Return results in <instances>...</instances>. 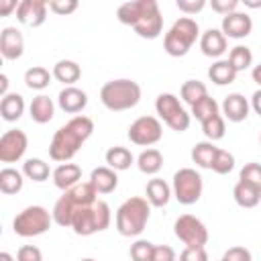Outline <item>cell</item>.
<instances>
[{
  "label": "cell",
  "instance_id": "obj_40",
  "mask_svg": "<svg viewBox=\"0 0 261 261\" xmlns=\"http://www.w3.org/2000/svg\"><path fill=\"white\" fill-rule=\"evenodd\" d=\"M239 181H245L261 192V163H245V167L239 173Z\"/></svg>",
  "mask_w": 261,
  "mask_h": 261
},
{
  "label": "cell",
  "instance_id": "obj_44",
  "mask_svg": "<svg viewBox=\"0 0 261 261\" xmlns=\"http://www.w3.org/2000/svg\"><path fill=\"white\" fill-rule=\"evenodd\" d=\"M16 261H43V253L35 245H22L16 251Z\"/></svg>",
  "mask_w": 261,
  "mask_h": 261
},
{
  "label": "cell",
  "instance_id": "obj_35",
  "mask_svg": "<svg viewBox=\"0 0 261 261\" xmlns=\"http://www.w3.org/2000/svg\"><path fill=\"white\" fill-rule=\"evenodd\" d=\"M179 96H181V100H184L186 104L194 106L196 102H200L202 98L208 96V90H206V86H204L202 82H198V80H188V82L181 84Z\"/></svg>",
  "mask_w": 261,
  "mask_h": 261
},
{
  "label": "cell",
  "instance_id": "obj_24",
  "mask_svg": "<svg viewBox=\"0 0 261 261\" xmlns=\"http://www.w3.org/2000/svg\"><path fill=\"white\" fill-rule=\"evenodd\" d=\"M71 228H73V232L80 234V237H90V234L98 232L96 214H94V204H92V206H86V208H80V210L73 214Z\"/></svg>",
  "mask_w": 261,
  "mask_h": 261
},
{
  "label": "cell",
  "instance_id": "obj_11",
  "mask_svg": "<svg viewBox=\"0 0 261 261\" xmlns=\"http://www.w3.org/2000/svg\"><path fill=\"white\" fill-rule=\"evenodd\" d=\"M29 147V137L20 128H10L0 137V161L2 163H14L22 159L24 151Z\"/></svg>",
  "mask_w": 261,
  "mask_h": 261
},
{
  "label": "cell",
  "instance_id": "obj_21",
  "mask_svg": "<svg viewBox=\"0 0 261 261\" xmlns=\"http://www.w3.org/2000/svg\"><path fill=\"white\" fill-rule=\"evenodd\" d=\"M145 196H147V202H149L151 206L163 208V206H167V202H169V198L173 196V192H171V188H169V184H167L165 179L153 177V179L147 181Z\"/></svg>",
  "mask_w": 261,
  "mask_h": 261
},
{
  "label": "cell",
  "instance_id": "obj_32",
  "mask_svg": "<svg viewBox=\"0 0 261 261\" xmlns=\"http://www.w3.org/2000/svg\"><path fill=\"white\" fill-rule=\"evenodd\" d=\"M22 171L14 169V167H4L0 171V192L6 194V196H12V194H18L22 190Z\"/></svg>",
  "mask_w": 261,
  "mask_h": 261
},
{
  "label": "cell",
  "instance_id": "obj_6",
  "mask_svg": "<svg viewBox=\"0 0 261 261\" xmlns=\"http://www.w3.org/2000/svg\"><path fill=\"white\" fill-rule=\"evenodd\" d=\"M53 214L43 206H27L22 212H18L12 220V230L18 237H39L45 234L51 228Z\"/></svg>",
  "mask_w": 261,
  "mask_h": 261
},
{
  "label": "cell",
  "instance_id": "obj_7",
  "mask_svg": "<svg viewBox=\"0 0 261 261\" xmlns=\"http://www.w3.org/2000/svg\"><path fill=\"white\" fill-rule=\"evenodd\" d=\"M202 190H204V181H202V175L196 169L181 167L173 173L171 192H173V198L179 204H184V206L196 204L202 196Z\"/></svg>",
  "mask_w": 261,
  "mask_h": 261
},
{
  "label": "cell",
  "instance_id": "obj_53",
  "mask_svg": "<svg viewBox=\"0 0 261 261\" xmlns=\"http://www.w3.org/2000/svg\"><path fill=\"white\" fill-rule=\"evenodd\" d=\"M251 77H253V82H255V84L261 88V63L253 67V71H251Z\"/></svg>",
  "mask_w": 261,
  "mask_h": 261
},
{
  "label": "cell",
  "instance_id": "obj_48",
  "mask_svg": "<svg viewBox=\"0 0 261 261\" xmlns=\"http://www.w3.org/2000/svg\"><path fill=\"white\" fill-rule=\"evenodd\" d=\"M175 6H177L184 14H196V12H200V10L206 6V2H204V0H177Z\"/></svg>",
  "mask_w": 261,
  "mask_h": 261
},
{
  "label": "cell",
  "instance_id": "obj_45",
  "mask_svg": "<svg viewBox=\"0 0 261 261\" xmlns=\"http://www.w3.org/2000/svg\"><path fill=\"white\" fill-rule=\"evenodd\" d=\"M179 261H208V253L204 247H184Z\"/></svg>",
  "mask_w": 261,
  "mask_h": 261
},
{
  "label": "cell",
  "instance_id": "obj_16",
  "mask_svg": "<svg viewBox=\"0 0 261 261\" xmlns=\"http://www.w3.org/2000/svg\"><path fill=\"white\" fill-rule=\"evenodd\" d=\"M57 104L63 112L77 114L88 106V94L75 86H65L57 96Z\"/></svg>",
  "mask_w": 261,
  "mask_h": 261
},
{
  "label": "cell",
  "instance_id": "obj_30",
  "mask_svg": "<svg viewBox=\"0 0 261 261\" xmlns=\"http://www.w3.org/2000/svg\"><path fill=\"white\" fill-rule=\"evenodd\" d=\"M104 157H106L108 167L114 169V171H124V169H128V167L135 163L133 153H130L126 147H118V145H116V147H110Z\"/></svg>",
  "mask_w": 261,
  "mask_h": 261
},
{
  "label": "cell",
  "instance_id": "obj_12",
  "mask_svg": "<svg viewBox=\"0 0 261 261\" xmlns=\"http://www.w3.org/2000/svg\"><path fill=\"white\" fill-rule=\"evenodd\" d=\"M49 4L45 0H20L16 8V20L24 27L37 29L47 20Z\"/></svg>",
  "mask_w": 261,
  "mask_h": 261
},
{
  "label": "cell",
  "instance_id": "obj_25",
  "mask_svg": "<svg viewBox=\"0 0 261 261\" xmlns=\"http://www.w3.org/2000/svg\"><path fill=\"white\" fill-rule=\"evenodd\" d=\"M0 114L6 122H14L24 114V98L16 92H10L2 96L0 100Z\"/></svg>",
  "mask_w": 261,
  "mask_h": 261
},
{
  "label": "cell",
  "instance_id": "obj_27",
  "mask_svg": "<svg viewBox=\"0 0 261 261\" xmlns=\"http://www.w3.org/2000/svg\"><path fill=\"white\" fill-rule=\"evenodd\" d=\"M208 77L216 86H228L237 80V69L228 63V59H218L208 67Z\"/></svg>",
  "mask_w": 261,
  "mask_h": 261
},
{
  "label": "cell",
  "instance_id": "obj_56",
  "mask_svg": "<svg viewBox=\"0 0 261 261\" xmlns=\"http://www.w3.org/2000/svg\"><path fill=\"white\" fill-rule=\"evenodd\" d=\"M80 261H96V259H90V257H86V259H80Z\"/></svg>",
  "mask_w": 261,
  "mask_h": 261
},
{
  "label": "cell",
  "instance_id": "obj_38",
  "mask_svg": "<svg viewBox=\"0 0 261 261\" xmlns=\"http://www.w3.org/2000/svg\"><path fill=\"white\" fill-rule=\"evenodd\" d=\"M130 259L133 261H155V245L151 241L139 239L130 245Z\"/></svg>",
  "mask_w": 261,
  "mask_h": 261
},
{
  "label": "cell",
  "instance_id": "obj_36",
  "mask_svg": "<svg viewBox=\"0 0 261 261\" xmlns=\"http://www.w3.org/2000/svg\"><path fill=\"white\" fill-rule=\"evenodd\" d=\"M218 110H220L218 102H216L214 98L206 96V98H202L200 102H196V104L192 106V116H194L196 120H200V122H206V120H210L212 116L220 114Z\"/></svg>",
  "mask_w": 261,
  "mask_h": 261
},
{
  "label": "cell",
  "instance_id": "obj_34",
  "mask_svg": "<svg viewBox=\"0 0 261 261\" xmlns=\"http://www.w3.org/2000/svg\"><path fill=\"white\" fill-rule=\"evenodd\" d=\"M51 77H53V73H49V69L43 65H33L24 71V84L31 90H45L49 86Z\"/></svg>",
  "mask_w": 261,
  "mask_h": 261
},
{
  "label": "cell",
  "instance_id": "obj_5",
  "mask_svg": "<svg viewBox=\"0 0 261 261\" xmlns=\"http://www.w3.org/2000/svg\"><path fill=\"white\" fill-rule=\"evenodd\" d=\"M198 37H200L198 22L192 16H181L165 33V37H163V49L171 57H184L192 49V45L196 43Z\"/></svg>",
  "mask_w": 261,
  "mask_h": 261
},
{
  "label": "cell",
  "instance_id": "obj_17",
  "mask_svg": "<svg viewBox=\"0 0 261 261\" xmlns=\"http://www.w3.org/2000/svg\"><path fill=\"white\" fill-rule=\"evenodd\" d=\"M222 114H224V118H228L230 122H243L247 116H249V110H251V102L243 96V94H239V92H234V94H228L224 100H222Z\"/></svg>",
  "mask_w": 261,
  "mask_h": 261
},
{
  "label": "cell",
  "instance_id": "obj_19",
  "mask_svg": "<svg viewBox=\"0 0 261 261\" xmlns=\"http://www.w3.org/2000/svg\"><path fill=\"white\" fill-rule=\"evenodd\" d=\"M200 49L206 57H220L226 51V37L220 29H208L200 35Z\"/></svg>",
  "mask_w": 261,
  "mask_h": 261
},
{
  "label": "cell",
  "instance_id": "obj_14",
  "mask_svg": "<svg viewBox=\"0 0 261 261\" xmlns=\"http://www.w3.org/2000/svg\"><path fill=\"white\" fill-rule=\"evenodd\" d=\"M220 31L226 39H245L251 35L253 31V20L247 12H230L226 16H222L220 22Z\"/></svg>",
  "mask_w": 261,
  "mask_h": 261
},
{
  "label": "cell",
  "instance_id": "obj_51",
  "mask_svg": "<svg viewBox=\"0 0 261 261\" xmlns=\"http://www.w3.org/2000/svg\"><path fill=\"white\" fill-rule=\"evenodd\" d=\"M251 108L261 116V88L251 96Z\"/></svg>",
  "mask_w": 261,
  "mask_h": 261
},
{
  "label": "cell",
  "instance_id": "obj_23",
  "mask_svg": "<svg viewBox=\"0 0 261 261\" xmlns=\"http://www.w3.org/2000/svg\"><path fill=\"white\" fill-rule=\"evenodd\" d=\"M29 114L31 118L37 122V124H45V122H51L53 116H55V104L49 96L45 94H39L33 98V102L29 104Z\"/></svg>",
  "mask_w": 261,
  "mask_h": 261
},
{
  "label": "cell",
  "instance_id": "obj_8",
  "mask_svg": "<svg viewBox=\"0 0 261 261\" xmlns=\"http://www.w3.org/2000/svg\"><path fill=\"white\" fill-rule=\"evenodd\" d=\"M155 110H157L159 118H161L171 130L184 133V130L190 126V114H188L186 108L179 104V100H177L175 94H169V92L159 94L157 100H155Z\"/></svg>",
  "mask_w": 261,
  "mask_h": 261
},
{
  "label": "cell",
  "instance_id": "obj_3",
  "mask_svg": "<svg viewBox=\"0 0 261 261\" xmlns=\"http://www.w3.org/2000/svg\"><path fill=\"white\" fill-rule=\"evenodd\" d=\"M151 216V204L147 198L133 196L124 200L116 210V230L122 237H139Z\"/></svg>",
  "mask_w": 261,
  "mask_h": 261
},
{
  "label": "cell",
  "instance_id": "obj_55",
  "mask_svg": "<svg viewBox=\"0 0 261 261\" xmlns=\"http://www.w3.org/2000/svg\"><path fill=\"white\" fill-rule=\"evenodd\" d=\"M0 261H14V259H12V255H10V253L2 251V253H0Z\"/></svg>",
  "mask_w": 261,
  "mask_h": 261
},
{
  "label": "cell",
  "instance_id": "obj_37",
  "mask_svg": "<svg viewBox=\"0 0 261 261\" xmlns=\"http://www.w3.org/2000/svg\"><path fill=\"white\" fill-rule=\"evenodd\" d=\"M228 63L237 69V73H239V71H245V69L253 63V53H251V49H249L247 45H237V47H232L230 53H228Z\"/></svg>",
  "mask_w": 261,
  "mask_h": 261
},
{
  "label": "cell",
  "instance_id": "obj_52",
  "mask_svg": "<svg viewBox=\"0 0 261 261\" xmlns=\"http://www.w3.org/2000/svg\"><path fill=\"white\" fill-rule=\"evenodd\" d=\"M0 94H2V96L10 94V92H8V77H6V73H0Z\"/></svg>",
  "mask_w": 261,
  "mask_h": 261
},
{
  "label": "cell",
  "instance_id": "obj_58",
  "mask_svg": "<svg viewBox=\"0 0 261 261\" xmlns=\"http://www.w3.org/2000/svg\"><path fill=\"white\" fill-rule=\"evenodd\" d=\"M220 261H224V259H220Z\"/></svg>",
  "mask_w": 261,
  "mask_h": 261
},
{
  "label": "cell",
  "instance_id": "obj_46",
  "mask_svg": "<svg viewBox=\"0 0 261 261\" xmlns=\"http://www.w3.org/2000/svg\"><path fill=\"white\" fill-rule=\"evenodd\" d=\"M222 259L224 261H253V255L245 247H230V249L224 251Z\"/></svg>",
  "mask_w": 261,
  "mask_h": 261
},
{
  "label": "cell",
  "instance_id": "obj_41",
  "mask_svg": "<svg viewBox=\"0 0 261 261\" xmlns=\"http://www.w3.org/2000/svg\"><path fill=\"white\" fill-rule=\"evenodd\" d=\"M234 169V155L224 151V149H218L216 157H214V163H212V171L218 173V175H226Z\"/></svg>",
  "mask_w": 261,
  "mask_h": 261
},
{
  "label": "cell",
  "instance_id": "obj_39",
  "mask_svg": "<svg viewBox=\"0 0 261 261\" xmlns=\"http://www.w3.org/2000/svg\"><path fill=\"white\" fill-rule=\"evenodd\" d=\"M224 130H226V126H224V118H222L220 114H216V116H212L210 120L202 122V133L206 135V139H208L210 143L220 141V139L224 137Z\"/></svg>",
  "mask_w": 261,
  "mask_h": 261
},
{
  "label": "cell",
  "instance_id": "obj_54",
  "mask_svg": "<svg viewBox=\"0 0 261 261\" xmlns=\"http://www.w3.org/2000/svg\"><path fill=\"white\" fill-rule=\"evenodd\" d=\"M243 4L249 8H261V0H243Z\"/></svg>",
  "mask_w": 261,
  "mask_h": 261
},
{
  "label": "cell",
  "instance_id": "obj_13",
  "mask_svg": "<svg viewBox=\"0 0 261 261\" xmlns=\"http://www.w3.org/2000/svg\"><path fill=\"white\" fill-rule=\"evenodd\" d=\"M135 33L141 37V39H157L163 31V16H161V10H159V4L153 0L151 6L147 8V12L141 16V20L133 27Z\"/></svg>",
  "mask_w": 261,
  "mask_h": 261
},
{
  "label": "cell",
  "instance_id": "obj_31",
  "mask_svg": "<svg viewBox=\"0 0 261 261\" xmlns=\"http://www.w3.org/2000/svg\"><path fill=\"white\" fill-rule=\"evenodd\" d=\"M137 167L145 175H155L163 167V155H161V151H157V149H145L137 157Z\"/></svg>",
  "mask_w": 261,
  "mask_h": 261
},
{
  "label": "cell",
  "instance_id": "obj_1",
  "mask_svg": "<svg viewBox=\"0 0 261 261\" xmlns=\"http://www.w3.org/2000/svg\"><path fill=\"white\" fill-rule=\"evenodd\" d=\"M92 133H94V120L90 116L84 114L73 116L55 130L49 145V157L53 161L67 163L80 151V147L92 137Z\"/></svg>",
  "mask_w": 261,
  "mask_h": 261
},
{
  "label": "cell",
  "instance_id": "obj_50",
  "mask_svg": "<svg viewBox=\"0 0 261 261\" xmlns=\"http://www.w3.org/2000/svg\"><path fill=\"white\" fill-rule=\"evenodd\" d=\"M16 8H18V2L16 0H0V16H8Z\"/></svg>",
  "mask_w": 261,
  "mask_h": 261
},
{
  "label": "cell",
  "instance_id": "obj_26",
  "mask_svg": "<svg viewBox=\"0 0 261 261\" xmlns=\"http://www.w3.org/2000/svg\"><path fill=\"white\" fill-rule=\"evenodd\" d=\"M51 73H53V77L57 82H61L65 86H73L82 77V67L75 61H71V59H61V61H57L53 65Z\"/></svg>",
  "mask_w": 261,
  "mask_h": 261
},
{
  "label": "cell",
  "instance_id": "obj_57",
  "mask_svg": "<svg viewBox=\"0 0 261 261\" xmlns=\"http://www.w3.org/2000/svg\"><path fill=\"white\" fill-rule=\"evenodd\" d=\"M259 143H261V135H259Z\"/></svg>",
  "mask_w": 261,
  "mask_h": 261
},
{
  "label": "cell",
  "instance_id": "obj_47",
  "mask_svg": "<svg viewBox=\"0 0 261 261\" xmlns=\"http://www.w3.org/2000/svg\"><path fill=\"white\" fill-rule=\"evenodd\" d=\"M210 6H212L214 12L226 16V14H230V12H237V8H239V0H212Z\"/></svg>",
  "mask_w": 261,
  "mask_h": 261
},
{
  "label": "cell",
  "instance_id": "obj_42",
  "mask_svg": "<svg viewBox=\"0 0 261 261\" xmlns=\"http://www.w3.org/2000/svg\"><path fill=\"white\" fill-rule=\"evenodd\" d=\"M94 214H96V224H98V232L106 230L110 226V220H112V214H110V206L104 202V200H98L94 204Z\"/></svg>",
  "mask_w": 261,
  "mask_h": 261
},
{
  "label": "cell",
  "instance_id": "obj_2",
  "mask_svg": "<svg viewBox=\"0 0 261 261\" xmlns=\"http://www.w3.org/2000/svg\"><path fill=\"white\" fill-rule=\"evenodd\" d=\"M98 192L94 190V186L90 181H80L77 186L69 188L63 192V196L55 202L51 214H53V222H57L59 226H71L73 214L80 208L92 206L98 202Z\"/></svg>",
  "mask_w": 261,
  "mask_h": 261
},
{
  "label": "cell",
  "instance_id": "obj_4",
  "mask_svg": "<svg viewBox=\"0 0 261 261\" xmlns=\"http://www.w3.org/2000/svg\"><path fill=\"white\" fill-rule=\"evenodd\" d=\"M102 104L112 112L130 110L141 102V86L133 80H110L100 88Z\"/></svg>",
  "mask_w": 261,
  "mask_h": 261
},
{
  "label": "cell",
  "instance_id": "obj_29",
  "mask_svg": "<svg viewBox=\"0 0 261 261\" xmlns=\"http://www.w3.org/2000/svg\"><path fill=\"white\" fill-rule=\"evenodd\" d=\"M218 153V147L210 141H202V143H196L192 147V161L202 167V169H212V163H214V157Z\"/></svg>",
  "mask_w": 261,
  "mask_h": 261
},
{
  "label": "cell",
  "instance_id": "obj_10",
  "mask_svg": "<svg viewBox=\"0 0 261 261\" xmlns=\"http://www.w3.org/2000/svg\"><path fill=\"white\" fill-rule=\"evenodd\" d=\"M128 139L135 145L141 147H151L163 137V126L159 118L155 116H139L130 126H128Z\"/></svg>",
  "mask_w": 261,
  "mask_h": 261
},
{
  "label": "cell",
  "instance_id": "obj_9",
  "mask_svg": "<svg viewBox=\"0 0 261 261\" xmlns=\"http://www.w3.org/2000/svg\"><path fill=\"white\" fill-rule=\"evenodd\" d=\"M173 232L186 247H204L208 243V228L194 214H181L173 222Z\"/></svg>",
  "mask_w": 261,
  "mask_h": 261
},
{
  "label": "cell",
  "instance_id": "obj_18",
  "mask_svg": "<svg viewBox=\"0 0 261 261\" xmlns=\"http://www.w3.org/2000/svg\"><path fill=\"white\" fill-rule=\"evenodd\" d=\"M51 177H53L55 188H59V190L65 192V190H69V188H73V186H77V184L82 181V167L67 161V163L57 165V167L53 169Z\"/></svg>",
  "mask_w": 261,
  "mask_h": 261
},
{
  "label": "cell",
  "instance_id": "obj_28",
  "mask_svg": "<svg viewBox=\"0 0 261 261\" xmlns=\"http://www.w3.org/2000/svg\"><path fill=\"white\" fill-rule=\"evenodd\" d=\"M232 198L241 208H255L261 202V192L245 181H237L232 188Z\"/></svg>",
  "mask_w": 261,
  "mask_h": 261
},
{
  "label": "cell",
  "instance_id": "obj_33",
  "mask_svg": "<svg viewBox=\"0 0 261 261\" xmlns=\"http://www.w3.org/2000/svg\"><path fill=\"white\" fill-rule=\"evenodd\" d=\"M49 173H53L49 163H45L39 157H31L22 163V175L29 177L31 181H45V179H49Z\"/></svg>",
  "mask_w": 261,
  "mask_h": 261
},
{
  "label": "cell",
  "instance_id": "obj_15",
  "mask_svg": "<svg viewBox=\"0 0 261 261\" xmlns=\"http://www.w3.org/2000/svg\"><path fill=\"white\" fill-rule=\"evenodd\" d=\"M0 53L8 61H14L24 53V39L16 27H4L0 31Z\"/></svg>",
  "mask_w": 261,
  "mask_h": 261
},
{
  "label": "cell",
  "instance_id": "obj_20",
  "mask_svg": "<svg viewBox=\"0 0 261 261\" xmlns=\"http://www.w3.org/2000/svg\"><path fill=\"white\" fill-rule=\"evenodd\" d=\"M90 184L94 186V190L98 194H110L118 188V175L114 169H110L108 165H102V167H96L92 169L90 173Z\"/></svg>",
  "mask_w": 261,
  "mask_h": 261
},
{
  "label": "cell",
  "instance_id": "obj_22",
  "mask_svg": "<svg viewBox=\"0 0 261 261\" xmlns=\"http://www.w3.org/2000/svg\"><path fill=\"white\" fill-rule=\"evenodd\" d=\"M153 0H130V2H124L118 6L116 10V18L122 22V24H128V27H135L141 16L147 12V8L151 6Z\"/></svg>",
  "mask_w": 261,
  "mask_h": 261
},
{
  "label": "cell",
  "instance_id": "obj_49",
  "mask_svg": "<svg viewBox=\"0 0 261 261\" xmlns=\"http://www.w3.org/2000/svg\"><path fill=\"white\" fill-rule=\"evenodd\" d=\"M155 261H175V251L169 245H155Z\"/></svg>",
  "mask_w": 261,
  "mask_h": 261
},
{
  "label": "cell",
  "instance_id": "obj_43",
  "mask_svg": "<svg viewBox=\"0 0 261 261\" xmlns=\"http://www.w3.org/2000/svg\"><path fill=\"white\" fill-rule=\"evenodd\" d=\"M47 4H49V10H53L59 16L71 14L77 8V0H49Z\"/></svg>",
  "mask_w": 261,
  "mask_h": 261
}]
</instances>
